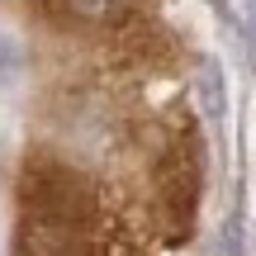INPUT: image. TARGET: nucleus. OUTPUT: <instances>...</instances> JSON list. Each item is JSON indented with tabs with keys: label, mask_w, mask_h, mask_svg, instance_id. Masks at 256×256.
I'll list each match as a JSON object with an SVG mask.
<instances>
[{
	"label": "nucleus",
	"mask_w": 256,
	"mask_h": 256,
	"mask_svg": "<svg viewBox=\"0 0 256 256\" xmlns=\"http://www.w3.org/2000/svg\"><path fill=\"white\" fill-rule=\"evenodd\" d=\"M194 190H200V171H194V152L190 142H176L166 152V162L156 166V194H162V214H166V228L171 238H185V223H190L194 209Z\"/></svg>",
	"instance_id": "nucleus-3"
},
{
	"label": "nucleus",
	"mask_w": 256,
	"mask_h": 256,
	"mask_svg": "<svg viewBox=\"0 0 256 256\" xmlns=\"http://www.w3.org/2000/svg\"><path fill=\"white\" fill-rule=\"evenodd\" d=\"M34 10L48 24H62V28L114 34V28H133L152 10V0H34Z\"/></svg>",
	"instance_id": "nucleus-2"
},
{
	"label": "nucleus",
	"mask_w": 256,
	"mask_h": 256,
	"mask_svg": "<svg viewBox=\"0 0 256 256\" xmlns=\"http://www.w3.org/2000/svg\"><path fill=\"white\" fill-rule=\"evenodd\" d=\"M14 256H142L124 204L95 190L76 166L28 156L19 180Z\"/></svg>",
	"instance_id": "nucleus-1"
}]
</instances>
